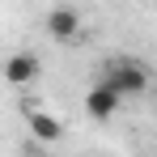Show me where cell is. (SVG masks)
<instances>
[{"label": "cell", "mask_w": 157, "mask_h": 157, "mask_svg": "<svg viewBox=\"0 0 157 157\" xmlns=\"http://www.w3.org/2000/svg\"><path fill=\"white\" fill-rule=\"evenodd\" d=\"M102 77L110 81L123 98H140V94H149V68H144L140 59H132V55H110Z\"/></svg>", "instance_id": "6da1fadb"}, {"label": "cell", "mask_w": 157, "mask_h": 157, "mask_svg": "<svg viewBox=\"0 0 157 157\" xmlns=\"http://www.w3.org/2000/svg\"><path fill=\"white\" fill-rule=\"evenodd\" d=\"M38 72H43V64H38V55H30V51H13L4 59V81L13 89H30L38 81Z\"/></svg>", "instance_id": "3957f363"}, {"label": "cell", "mask_w": 157, "mask_h": 157, "mask_svg": "<svg viewBox=\"0 0 157 157\" xmlns=\"http://www.w3.org/2000/svg\"><path fill=\"white\" fill-rule=\"evenodd\" d=\"M26 123H30V136L34 140H43V144H55V140H64V123L55 119V115H47V110H26Z\"/></svg>", "instance_id": "5b68a950"}, {"label": "cell", "mask_w": 157, "mask_h": 157, "mask_svg": "<svg viewBox=\"0 0 157 157\" xmlns=\"http://www.w3.org/2000/svg\"><path fill=\"white\" fill-rule=\"evenodd\" d=\"M119 106H123V94H119L106 77H98L94 85H89V94H85V115H89V119L106 123V119H115Z\"/></svg>", "instance_id": "7a4b0ae2"}, {"label": "cell", "mask_w": 157, "mask_h": 157, "mask_svg": "<svg viewBox=\"0 0 157 157\" xmlns=\"http://www.w3.org/2000/svg\"><path fill=\"white\" fill-rule=\"evenodd\" d=\"M43 26H47V34H51L55 43H77V38H81V13L68 9V4H55Z\"/></svg>", "instance_id": "277c9868"}]
</instances>
